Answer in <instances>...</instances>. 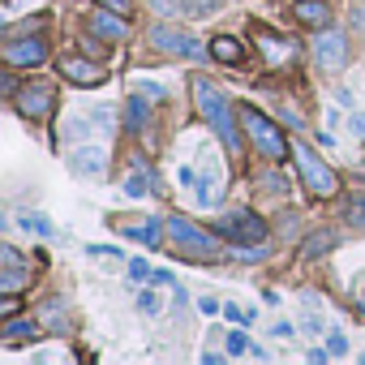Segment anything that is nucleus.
Listing matches in <instances>:
<instances>
[{"label": "nucleus", "instance_id": "nucleus-19", "mask_svg": "<svg viewBox=\"0 0 365 365\" xmlns=\"http://www.w3.org/2000/svg\"><path fill=\"white\" fill-rule=\"evenodd\" d=\"M0 339H5V344H18V339H39V327H35V322H9Z\"/></svg>", "mask_w": 365, "mask_h": 365}, {"label": "nucleus", "instance_id": "nucleus-2", "mask_svg": "<svg viewBox=\"0 0 365 365\" xmlns=\"http://www.w3.org/2000/svg\"><path fill=\"white\" fill-rule=\"evenodd\" d=\"M292 155H297V172H301V180H305V190H309L314 198H335V194H339V176L309 150V142H297Z\"/></svg>", "mask_w": 365, "mask_h": 365}, {"label": "nucleus", "instance_id": "nucleus-28", "mask_svg": "<svg viewBox=\"0 0 365 365\" xmlns=\"http://www.w3.org/2000/svg\"><path fill=\"white\" fill-rule=\"evenodd\" d=\"M133 95H142V99H163L168 91H163L159 82H133Z\"/></svg>", "mask_w": 365, "mask_h": 365}, {"label": "nucleus", "instance_id": "nucleus-10", "mask_svg": "<svg viewBox=\"0 0 365 365\" xmlns=\"http://www.w3.org/2000/svg\"><path fill=\"white\" fill-rule=\"evenodd\" d=\"M61 73H65L73 86H103V82H108V69L95 65V61H86V56H65V61H61Z\"/></svg>", "mask_w": 365, "mask_h": 365}, {"label": "nucleus", "instance_id": "nucleus-1", "mask_svg": "<svg viewBox=\"0 0 365 365\" xmlns=\"http://www.w3.org/2000/svg\"><path fill=\"white\" fill-rule=\"evenodd\" d=\"M190 91H194V103H198V112L211 120V129L224 138V146H228V155H241V133H237V120H232V103L207 82V78H194L190 82Z\"/></svg>", "mask_w": 365, "mask_h": 365}, {"label": "nucleus", "instance_id": "nucleus-8", "mask_svg": "<svg viewBox=\"0 0 365 365\" xmlns=\"http://www.w3.org/2000/svg\"><path fill=\"white\" fill-rule=\"evenodd\" d=\"M314 61H318V69H327V73H339V69L348 65V43H344V35H335V31H322V35L314 39Z\"/></svg>", "mask_w": 365, "mask_h": 365}, {"label": "nucleus", "instance_id": "nucleus-20", "mask_svg": "<svg viewBox=\"0 0 365 365\" xmlns=\"http://www.w3.org/2000/svg\"><path fill=\"white\" fill-rule=\"evenodd\" d=\"M18 224H22L26 232H35V237H52V232H56V228H52L43 215H35V211H22V215H18Z\"/></svg>", "mask_w": 365, "mask_h": 365}, {"label": "nucleus", "instance_id": "nucleus-30", "mask_svg": "<svg viewBox=\"0 0 365 365\" xmlns=\"http://www.w3.org/2000/svg\"><path fill=\"white\" fill-rule=\"evenodd\" d=\"M224 314H228L232 322H241V327H245V322H254V309H245V305H224Z\"/></svg>", "mask_w": 365, "mask_h": 365}, {"label": "nucleus", "instance_id": "nucleus-23", "mask_svg": "<svg viewBox=\"0 0 365 365\" xmlns=\"http://www.w3.org/2000/svg\"><path fill=\"white\" fill-rule=\"evenodd\" d=\"M125 194H129V198H142V194H146V168H142V163H133V176L125 180Z\"/></svg>", "mask_w": 365, "mask_h": 365}, {"label": "nucleus", "instance_id": "nucleus-38", "mask_svg": "<svg viewBox=\"0 0 365 365\" xmlns=\"http://www.w3.org/2000/svg\"><path fill=\"white\" fill-rule=\"evenodd\" d=\"M138 305H142L146 314H159V309H155V297H150V292H142V297H138Z\"/></svg>", "mask_w": 365, "mask_h": 365}, {"label": "nucleus", "instance_id": "nucleus-7", "mask_svg": "<svg viewBox=\"0 0 365 365\" xmlns=\"http://www.w3.org/2000/svg\"><path fill=\"white\" fill-rule=\"evenodd\" d=\"M220 237H237V241H267V224L254 211H228L220 224Z\"/></svg>", "mask_w": 365, "mask_h": 365}, {"label": "nucleus", "instance_id": "nucleus-15", "mask_svg": "<svg viewBox=\"0 0 365 365\" xmlns=\"http://www.w3.org/2000/svg\"><path fill=\"white\" fill-rule=\"evenodd\" d=\"M116 232L142 237L146 245H163V241H159V237H163V224H155V220H116Z\"/></svg>", "mask_w": 365, "mask_h": 365}, {"label": "nucleus", "instance_id": "nucleus-11", "mask_svg": "<svg viewBox=\"0 0 365 365\" xmlns=\"http://www.w3.org/2000/svg\"><path fill=\"white\" fill-rule=\"evenodd\" d=\"M224 185H228V172L211 159L207 172H202V180H198V202H202V207H215V202L224 198Z\"/></svg>", "mask_w": 365, "mask_h": 365}, {"label": "nucleus", "instance_id": "nucleus-13", "mask_svg": "<svg viewBox=\"0 0 365 365\" xmlns=\"http://www.w3.org/2000/svg\"><path fill=\"white\" fill-rule=\"evenodd\" d=\"M0 258H5V275H0V292H18V288L26 284V262H22V254H18L14 245H5V250H0Z\"/></svg>", "mask_w": 365, "mask_h": 365}, {"label": "nucleus", "instance_id": "nucleus-33", "mask_svg": "<svg viewBox=\"0 0 365 365\" xmlns=\"http://www.w3.org/2000/svg\"><path fill=\"white\" fill-rule=\"evenodd\" d=\"M344 348H348V344H344V335H339V331H331V335H327V352H331V356H344Z\"/></svg>", "mask_w": 365, "mask_h": 365}, {"label": "nucleus", "instance_id": "nucleus-35", "mask_svg": "<svg viewBox=\"0 0 365 365\" xmlns=\"http://www.w3.org/2000/svg\"><path fill=\"white\" fill-rule=\"evenodd\" d=\"M150 5H155L159 14H185V5H180V0H150Z\"/></svg>", "mask_w": 365, "mask_h": 365}, {"label": "nucleus", "instance_id": "nucleus-37", "mask_svg": "<svg viewBox=\"0 0 365 365\" xmlns=\"http://www.w3.org/2000/svg\"><path fill=\"white\" fill-rule=\"evenodd\" d=\"M198 309H202V314H224V305H220L215 297H202V301H198Z\"/></svg>", "mask_w": 365, "mask_h": 365}, {"label": "nucleus", "instance_id": "nucleus-5", "mask_svg": "<svg viewBox=\"0 0 365 365\" xmlns=\"http://www.w3.org/2000/svg\"><path fill=\"white\" fill-rule=\"evenodd\" d=\"M52 103H56V95H52L48 82H31V86H18V91H14V108H18L26 120L52 116Z\"/></svg>", "mask_w": 365, "mask_h": 365}, {"label": "nucleus", "instance_id": "nucleus-3", "mask_svg": "<svg viewBox=\"0 0 365 365\" xmlns=\"http://www.w3.org/2000/svg\"><path fill=\"white\" fill-rule=\"evenodd\" d=\"M163 237L180 250V254H190V258H220L224 250H220V241L211 237V232H202L198 224H190V220H168L163 224Z\"/></svg>", "mask_w": 365, "mask_h": 365}, {"label": "nucleus", "instance_id": "nucleus-32", "mask_svg": "<svg viewBox=\"0 0 365 365\" xmlns=\"http://www.w3.org/2000/svg\"><path fill=\"white\" fill-rule=\"evenodd\" d=\"M232 258H245V262H258V258H267V250H262V245H254V250H241V245H237V250H232Z\"/></svg>", "mask_w": 365, "mask_h": 365}, {"label": "nucleus", "instance_id": "nucleus-31", "mask_svg": "<svg viewBox=\"0 0 365 365\" xmlns=\"http://www.w3.org/2000/svg\"><path fill=\"white\" fill-rule=\"evenodd\" d=\"M103 9H112V14H120V18H129L133 14V0H99Z\"/></svg>", "mask_w": 365, "mask_h": 365}, {"label": "nucleus", "instance_id": "nucleus-39", "mask_svg": "<svg viewBox=\"0 0 365 365\" xmlns=\"http://www.w3.org/2000/svg\"><path fill=\"white\" fill-rule=\"evenodd\" d=\"M352 129H356V133H365V116H352Z\"/></svg>", "mask_w": 365, "mask_h": 365}, {"label": "nucleus", "instance_id": "nucleus-34", "mask_svg": "<svg viewBox=\"0 0 365 365\" xmlns=\"http://www.w3.org/2000/svg\"><path fill=\"white\" fill-rule=\"evenodd\" d=\"M348 26H352L356 35H365V5H356V9L348 14Z\"/></svg>", "mask_w": 365, "mask_h": 365}, {"label": "nucleus", "instance_id": "nucleus-21", "mask_svg": "<svg viewBox=\"0 0 365 365\" xmlns=\"http://www.w3.org/2000/svg\"><path fill=\"white\" fill-rule=\"evenodd\" d=\"M258 43H262V52H267V61H271V65L292 56V48H288V43H279V39H271V35H258Z\"/></svg>", "mask_w": 365, "mask_h": 365}, {"label": "nucleus", "instance_id": "nucleus-4", "mask_svg": "<svg viewBox=\"0 0 365 365\" xmlns=\"http://www.w3.org/2000/svg\"><path fill=\"white\" fill-rule=\"evenodd\" d=\"M241 120H245V133L254 138V146L262 150V155H271V159H284L288 155V142H284V133L262 116V112H254V108H241Z\"/></svg>", "mask_w": 365, "mask_h": 365}, {"label": "nucleus", "instance_id": "nucleus-22", "mask_svg": "<svg viewBox=\"0 0 365 365\" xmlns=\"http://www.w3.org/2000/svg\"><path fill=\"white\" fill-rule=\"evenodd\" d=\"M43 322H48V327H56V331H69L65 305H61V301H48V305H43Z\"/></svg>", "mask_w": 365, "mask_h": 365}, {"label": "nucleus", "instance_id": "nucleus-9", "mask_svg": "<svg viewBox=\"0 0 365 365\" xmlns=\"http://www.w3.org/2000/svg\"><path fill=\"white\" fill-rule=\"evenodd\" d=\"M0 56H5V65H14V69H26V65H43V56H48V43H43L39 35H31V39H9Z\"/></svg>", "mask_w": 365, "mask_h": 365}, {"label": "nucleus", "instance_id": "nucleus-12", "mask_svg": "<svg viewBox=\"0 0 365 365\" xmlns=\"http://www.w3.org/2000/svg\"><path fill=\"white\" fill-rule=\"evenodd\" d=\"M91 35H99V39H108V43H120V39L129 35V26H125L120 14L99 9V14H91Z\"/></svg>", "mask_w": 365, "mask_h": 365}, {"label": "nucleus", "instance_id": "nucleus-29", "mask_svg": "<svg viewBox=\"0 0 365 365\" xmlns=\"http://www.w3.org/2000/svg\"><path fill=\"white\" fill-rule=\"evenodd\" d=\"M150 275H155V271H150L142 258H133V262H129V279H133V284H142V279H150Z\"/></svg>", "mask_w": 365, "mask_h": 365}, {"label": "nucleus", "instance_id": "nucleus-14", "mask_svg": "<svg viewBox=\"0 0 365 365\" xmlns=\"http://www.w3.org/2000/svg\"><path fill=\"white\" fill-rule=\"evenodd\" d=\"M69 168L82 172V176H103V168H108V150H103V146H82V150L69 155Z\"/></svg>", "mask_w": 365, "mask_h": 365}, {"label": "nucleus", "instance_id": "nucleus-36", "mask_svg": "<svg viewBox=\"0 0 365 365\" xmlns=\"http://www.w3.org/2000/svg\"><path fill=\"white\" fill-rule=\"evenodd\" d=\"M18 309H22V305H18V297H14V292H5V301H0V314H5V318H14Z\"/></svg>", "mask_w": 365, "mask_h": 365}, {"label": "nucleus", "instance_id": "nucleus-26", "mask_svg": "<svg viewBox=\"0 0 365 365\" xmlns=\"http://www.w3.org/2000/svg\"><path fill=\"white\" fill-rule=\"evenodd\" d=\"M215 9H220V0H190V5H185L190 18H207V14H215Z\"/></svg>", "mask_w": 365, "mask_h": 365}, {"label": "nucleus", "instance_id": "nucleus-27", "mask_svg": "<svg viewBox=\"0 0 365 365\" xmlns=\"http://www.w3.org/2000/svg\"><path fill=\"white\" fill-rule=\"evenodd\" d=\"M125 120H129V129H138V125H146V103H138V99H129V108H125Z\"/></svg>", "mask_w": 365, "mask_h": 365}, {"label": "nucleus", "instance_id": "nucleus-6", "mask_svg": "<svg viewBox=\"0 0 365 365\" xmlns=\"http://www.w3.org/2000/svg\"><path fill=\"white\" fill-rule=\"evenodd\" d=\"M150 43H155L159 52H168V56H207V48H202L194 35L172 31V26H155V31H150Z\"/></svg>", "mask_w": 365, "mask_h": 365}, {"label": "nucleus", "instance_id": "nucleus-24", "mask_svg": "<svg viewBox=\"0 0 365 365\" xmlns=\"http://www.w3.org/2000/svg\"><path fill=\"white\" fill-rule=\"evenodd\" d=\"M348 224L352 228H365V194H352L348 198Z\"/></svg>", "mask_w": 365, "mask_h": 365}, {"label": "nucleus", "instance_id": "nucleus-25", "mask_svg": "<svg viewBox=\"0 0 365 365\" xmlns=\"http://www.w3.org/2000/svg\"><path fill=\"white\" fill-rule=\"evenodd\" d=\"M250 348H254V339H250L245 331H232V335H228V356H241V352H250Z\"/></svg>", "mask_w": 365, "mask_h": 365}, {"label": "nucleus", "instance_id": "nucleus-18", "mask_svg": "<svg viewBox=\"0 0 365 365\" xmlns=\"http://www.w3.org/2000/svg\"><path fill=\"white\" fill-rule=\"evenodd\" d=\"M335 250V232L327 228V232H314V237H305V245H301V254L305 258H322V254H331Z\"/></svg>", "mask_w": 365, "mask_h": 365}, {"label": "nucleus", "instance_id": "nucleus-17", "mask_svg": "<svg viewBox=\"0 0 365 365\" xmlns=\"http://www.w3.org/2000/svg\"><path fill=\"white\" fill-rule=\"evenodd\" d=\"M305 26H318V31H327V22H331V9L322 5V0H297V9H292Z\"/></svg>", "mask_w": 365, "mask_h": 365}, {"label": "nucleus", "instance_id": "nucleus-16", "mask_svg": "<svg viewBox=\"0 0 365 365\" xmlns=\"http://www.w3.org/2000/svg\"><path fill=\"white\" fill-rule=\"evenodd\" d=\"M211 56H215L220 65H241V61H245V43H237L232 35H215V39H211Z\"/></svg>", "mask_w": 365, "mask_h": 365}]
</instances>
